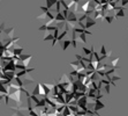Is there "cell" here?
<instances>
[{
  "label": "cell",
  "mask_w": 128,
  "mask_h": 116,
  "mask_svg": "<svg viewBox=\"0 0 128 116\" xmlns=\"http://www.w3.org/2000/svg\"><path fill=\"white\" fill-rule=\"evenodd\" d=\"M31 94L37 95V96H40V98H45V96H46V95H45V92H44V88H43V86H42V83H38L37 85H36L35 89L32 91Z\"/></svg>",
  "instance_id": "obj_1"
},
{
  "label": "cell",
  "mask_w": 128,
  "mask_h": 116,
  "mask_svg": "<svg viewBox=\"0 0 128 116\" xmlns=\"http://www.w3.org/2000/svg\"><path fill=\"white\" fill-rule=\"evenodd\" d=\"M2 71H16V62H15L14 59L9 61L8 63L5 65V67L2 69Z\"/></svg>",
  "instance_id": "obj_2"
},
{
  "label": "cell",
  "mask_w": 128,
  "mask_h": 116,
  "mask_svg": "<svg viewBox=\"0 0 128 116\" xmlns=\"http://www.w3.org/2000/svg\"><path fill=\"white\" fill-rule=\"evenodd\" d=\"M66 21L74 22V23H76V22L78 21V15H76V13L69 11V12H68V15L66 16Z\"/></svg>",
  "instance_id": "obj_3"
},
{
  "label": "cell",
  "mask_w": 128,
  "mask_h": 116,
  "mask_svg": "<svg viewBox=\"0 0 128 116\" xmlns=\"http://www.w3.org/2000/svg\"><path fill=\"white\" fill-rule=\"evenodd\" d=\"M31 58H32V55H24V53H22V55H20V62L23 63V64L28 67Z\"/></svg>",
  "instance_id": "obj_4"
},
{
  "label": "cell",
  "mask_w": 128,
  "mask_h": 116,
  "mask_svg": "<svg viewBox=\"0 0 128 116\" xmlns=\"http://www.w3.org/2000/svg\"><path fill=\"white\" fill-rule=\"evenodd\" d=\"M84 23H86V29H89L90 27H94V26L97 25V20H95L92 16L89 15L88 18H86V22H84Z\"/></svg>",
  "instance_id": "obj_5"
},
{
  "label": "cell",
  "mask_w": 128,
  "mask_h": 116,
  "mask_svg": "<svg viewBox=\"0 0 128 116\" xmlns=\"http://www.w3.org/2000/svg\"><path fill=\"white\" fill-rule=\"evenodd\" d=\"M21 89H18V91L14 92V93H12V94H8L9 95V98L12 99V100H14L15 102H20V100H21V96H20V94H21Z\"/></svg>",
  "instance_id": "obj_6"
},
{
  "label": "cell",
  "mask_w": 128,
  "mask_h": 116,
  "mask_svg": "<svg viewBox=\"0 0 128 116\" xmlns=\"http://www.w3.org/2000/svg\"><path fill=\"white\" fill-rule=\"evenodd\" d=\"M103 108H105V104L100 101V99H96V103H95V107H94V110L98 111V110L103 109Z\"/></svg>",
  "instance_id": "obj_7"
},
{
  "label": "cell",
  "mask_w": 128,
  "mask_h": 116,
  "mask_svg": "<svg viewBox=\"0 0 128 116\" xmlns=\"http://www.w3.org/2000/svg\"><path fill=\"white\" fill-rule=\"evenodd\" d=\"M14 31H15V28L14 27H10V28H6V29H4V33L7 35V37L9 38H13L14 37Z\"/></svg>",
  "instance_id": "obj_8"
},
{
  "label": "cell",
  "mask_w": 128,
  "mask_h": 116,
  "mask_svg": "<svg viewBox=\"0 0 128 116\" xmlns=\"http://www.w3.org/2000/svg\"><path fill=\"white\" fill-rule=\"evenodd\" d=\"M70 44H72V40H65V41H62V42H60V45H61L62 51H66L67 48L70 46Z\"/></svg>",
  "instance_id": "obj_9"
},
{
  "label": "cell",
  "mask_w": 128,
  "mask_h": 116,
  "mask_svg": "<svg viewBox=\"0 0 128 116\" xmlns=\"http://www.w3.org/2000/svg\"><path fill=\"white\" fill-rule=\"evenodd\" d=\"M96 94H97V89L95 88H88V92H86V95H88V98L89 99H95L96 98Z\"/></svg>",
  "instance_id": "obj_10"
},
{
  "label": "cell",
  "mask_w": 128,
  "mask_h": 116,
  "mask_svg": "<svg viewBox=\"0 0 128 116\" xmlns=\"http://www.w3.org/2000/svg\"><path fill=\"white\" fill-rule=\"evenodd\" d=\"M13 52H14L15 56H20V55H22V52H23V48H22V46L15 45V48L13 49Z\"/></svg>",
  "instance_id": "obj_11"
},
{
  "label": "cell",
  "mask_w": 128,
  "mask_h": 116,
  "mask_svg": "<svg viewBox=\"0 0 128 116\" xmlns=\"http://www.w3.org/2000/svg\"><path fill=\"white\" fill-rule=\"evenodd\" d=\"M56 21L57 22H61V21H66V16L62 14V12L60 13H57V15H56Z\"/></svg>",
  "instance_id": "obj_12"
},
{
  "label": "cell",
  "mask_w": 128,
  "mask_h": 116,
  "mask_svg": "<svg viewBox=\"0 0 128 116\" xmlns=\"http://www.w3.org/2000/svg\"><path fill=\"white\" fill-rule=\"evenodd\" d=\"M42 86H43V88H44V92H45V95L46 96H48L50 95V93L52 92V89L48 87V85L46 83H42Z\"/></svg>",
  "instance_id": "obj_13"
},
{
  "label": "cell",
  "mask_w": 128,
  "mask_h": 116,
  "mask_svg": "<svg viewBox=\"0 0 128 116\" xmlns=\"http://www.w3.org/2000/svg\"><path fill=\"white\" fill-rule=\"evenodd\" d=\"M86 34H84V33H82V34H78V42H82V43H84L86 44Z\"/></svg>",
  "instance_id": "obj_14"
},
{
  "label": "cell",
  "mask_w": 128,
  "mask_h": 116,
  "mask_svg": "<svg viewBox=\"0 0 128 116\" xmlns=\"http://www.w3.org/2000/svg\"><path fill=\"white\" fill-rule=\"evenodd\" d=\"M0 93L1 94H8V86L0 84Z\"/></svg>",
  "instance_id": "obj_15"
},
{
  "label": "cell",
  "mask_w": 128,
  "mask_h": 116,
  "mask_svg": "<svg viewBox=\"0 0 128 116\" xmlns=\"http://www.w3.org/2000/svg\"><path fill=\"white\" fill-rule=\"evenodd\" d=\"M57 3H58V0H46V6L50 9H52V7L54 5H57Z\"/></svg>",
  "instance_id": "obj_16"
},
{
  "label": "cell",
  "mask_w": 128,
  "mask_h": 116,
  "mask_svg": "<svg viewBox=\"0 0 128 116\" xmlns=\"http://www.w3.org/2000/svg\"><path fill=\"white\" fill-rule=\"evenodd\" d=\"M53 38H54L53 33H51V31H48V34L44 37V38H43V41H44V42H48V41H52Z\"/></svg>",
  "instance_id": "obj_17"
},
{
  "label": "cell",
  "mask_w": 128,
  "mask_h": 116,
  "mask_svg": "<svg viewBox=\"0 0 128 116\" xmlns=\"http://www.w3.org/2000/svg\"><path fill=\"white\" fill-rule=\"evenodd\" d=\"M113 19H116V15H106V16L104 18V20L107 22V23H112Z\"/></svg>",
  "instance_id": "obj_18"
},
{
  "label": "cell",
  "mask_w": 128,
  "mask_h": 116,
  "mask_svg": "<svg viewBox=\"0 0 128 116\" xmlns=\"http://www.w3.org/2000/svg\"><path fill=\"white\" fill-rule=\"evenodd\" d=\"M120 16H125V8H121L119 11H116V18H120Z\"/></svg>",
  "instance_id": "obj_19"
},
{
  "label": "cell",
  "mask_w": 128,
  "mask_h": 116,
  "mask_svg": "<svg viewBox=\"0 0 128 116\" xmlns=\"http://www.w3.org/2000/svg\"><path fill=\"white\" fill-rule=\"evenodd\" d=\"M68 106L73 113H78V110H80V107H78V106H75V104H68Z\"/></svg>",
  "instance_id": "obj_20"
},
{
  "label": "cell",
  "mask_w": 128,
  "mask_h": 116,
  "mask_svg": "<svg viewBox=\"0 0 128 116\" xmlns=\"http://www.w3.org/2000/svg\"><path fill=\"white\" fill-rule=\"evenodd\" d=\"M30 98H31V100L34 101V103H35V104H37V103L39 102V101H40V99H39L38 96H37V95L31 94V95H30Z\"/></svg>",
  "instance_id": "obj_21"
},
{
  "label": "cell",
  "mask_w": 128,
  "mask_h": 116,
  "mask_svg": "<svg viewBox=\"0 0 128 116\" xmlns=\"http://www.w3.org/2000/svg\"><path fill=\"white\" fill-rule=\"evenodd\" d=\"M61 6H62V5H61V1H59V0H58L57 5H56V12H57V13L61 12V11H62V9H61Z\"/></svg>",
  "instance_id": "obj_22"
},
{
  "label": "cell",
  "mask_w": 128,
  "mask_h": 116,
  "mask_svg": "<svg viewBox=\"0 0 128 116\" xmlns=\"http://www.w3.org/2000/svg\"><path fill=\"white\" fill-rule=\"evenodd\" d=\"M118 62H119V58H116V59H113V61L111 62V66L112 67H118ZM118 69H119V67H118Z\"/></svg>",
  "instance_id": "obj_23"
},
{
  "label": "cell",
  "mask_w": 128,
  "mask_h": 116,
  "mask_svg": "<svg viewBox=\"0 0 128 116\" xmlns=\"http://www.w3.org/2000/svg\"><path fill=\"white\" fill-rule=\"evenodd\" d=\"M110 87H111V84H107V85H104V91L106 92L107 94H110V93H111Z\"/></svg>",
  "instance_id": "obj_24"
},
{
  "label": "cell",
  "mask_w": 128,
  "mask_h": 116,
  "mask_svg": "<svg viewBox=\"0 0 128 116\" xmlns=\"http://www.w3.org/2000/svg\"><path fill=\"white\" fill-rule=\"evenodd\" d=\"M29 116H40V115L34 109V110H29Z\"/></svg>",
  "instance_id": "obj_25"
},
{
  "label": "cell",
  "mask_w": 128,
  "mask_h": 116,
  "mask_svg": "<svg viewBox=\"0 0 128 116\" xmlns=\"http://www.w3.org/2000/svg\"><path fill=\"white\" fill-rule=\"evenodd\" d=\"M39 8H40V9H42V11H43V13H46V12H48V11H51V9L48 8V6H40V7H39Z\"/></svg>",
  "instance_id": "obj_26"
},
{
  "label": "cell",
  "mask_w": 128,
  "mask_h": 116,
  "mask_svg": "<svg viewBox=\"0 0 128 116\" xmlns=\"http://www.w3.org/2000/svg\"><path fill=\"white\" fill-rule=\"evenodd\" d=\"M99 53L100 55H106L107 52H106V50H105V46L104 45H102V48H100V51H99Z\"/></svg>",
  "instance_id": "obj_27"
},
{
  "label": "cell",
  "mask_w": 128,
  "mask_h": 116,
  "mask_svg": "<svg viewBox=\"0 0 128 116\" xmlns=\"http://www.w3.org/2000/svg\"><path fill=\"white\" fill-rule=\"evenodd\" d=\"M46 29H48V26L46 25H43V26H40V27L38 28L39 31H44V30H46Z\"/></svg>",
  "instance_id": "obj_28"
},
{
  "label": "cell",
  "mask_w": 128,
  "mask_h": 116,
  "mask_svg": "<svg viewBox=\"0 0 128 116\" xmlns=\"http://www.w3.org/2000/svg\"><path fill=\"white\" fill-rule=\"evenodd\" d=\"M72 46L73 48H78V40H72Z\"/></svg>",
  "instance_id": "obj_29"
},
{
  "label": "cell",
  "mask_w": 128,
  "mask_h": 116,
  "mask_svg": "<svg viewBox=\"0 0 128 116\" xmlns=\"http://www.w3.org/2000/svg\"><path fill=\"white\" fill-rule=\"evenodd\" d=\"M57 42H58V38H57V37H54L53 40H52V48L56 45V43H57Z\"/></svg>",
  "instance_id": "obj_30"
},
{
  "label": "cell",
  "mask_w": 128,
  "mask_h": 116,
  "mask_svg": "<svg viewBox=\"0 0 128 116\" xmlns=\"http://www.w3.org/2000/svg\"><path fill=\"white\" fill-rule=\"evenodd\" d=\"M127 4H128V0H121V6L122 7H125Z\"/></svg>",
  "instance_id": "obj_31"
},
{
  "label": "cell",
  "mask_w": 128,
  "mask_h": 116,
  "mask_svg": "<svg viewBox=\"0 0 128 116\" xmlns=\"http://www.w3.org/2000/svg\"><path fill=\"white\" fill-rule=\"evenodd\" d=\"M75 3H80V0H74Z\"/></svg>",
  "instance_id": "obj_32"
}]
</instances>
